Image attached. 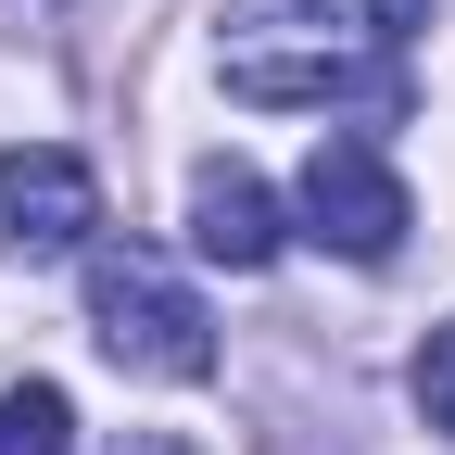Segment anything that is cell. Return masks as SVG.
I'll list each match as a JSON object with an SVG mask.
<instances>
[{
	"label": "cell",
	"instance_id": "cell-1",
	"mask_svg": "<svg viewBox=\"0 0 455 455\" xmlns=\"http://www.w3.org/2000/svg\"><path fill=\"white\" fill-rule=\"evenodd\" d=\"M215 26H228V38H215L228 101H266V114H329V101L405 114V76L341 51V13H329V0H228Z\"/></svg>",
	"mask_w": 455,
	"mask_h": 455
},
{
	"label": "cell",
	"instance_id": "cell-2",
	"mask_svg": "<svg viewBox=\"0 0 455 455\" xmlns=\"http://www.w3.org/2000/svg\"><path fill=\"white\" fill-rule=\"evenodd\" d=\"M89 316H101V355L140 367V379H215V316L190 304L178 266H152L140 241H101L89 253Z\"/></svg>",
	"mask_w": 455,
	"mask_h": 455
},
{
	"label": "cell",
	"instance_id": "cell-3",
	"mask_svg": "<svg viewBox=\"0 0 455 455\" xmlns=\"http://www.w3.org/2000/svg\"><path fill=\"white\" fill-rule=\"evenodd\" d=\"M405 228H418V203L379 164V140H316V164H304V241H329L341 266H392Z\"/></svg>",
	"mask_w": 455,
	"mask_h": 455
},
{
	"label": "cell",
	"instance_id": "cell-4",
	"mask_svg": "<svg viewBox=\"0 0 455 455\" xmlns=\"http://www.w3.org/2000/svg\"><path fill=\"white\" fill-rule=\"evenodd\" d=\"M0 228H13V253H76L101 228V178L51 140H13L0 152Z\"/></svg>",
	"mask_w": 455,
	"mask_h": 455
},
{
	"label": "cell",
	"instance_id": "cell-5",
	"mask_svg": "<svg viewBox=\"0 0 455 455\" xmlns=\"http://www.w3.org/2000/svg\"><path fill=\"white\" fill-rule=\"evenodd\" d=\"M190 241H203L228 278H253V266H278L291 228H278V203H266L253 164H203V178H190Z\"/></svg>",
	"mask_w": 455,
	"mask_h": 455
},
{
	"label": "cell",
	"instance_id": "cell-6",
	"mask_svg": "<svg viewBox=\"0 0 455 455\" xmlns=\"http://www.w3.org/2000/svg\"><path fill=\"white\" fill-rule=\"evenodd\" d=\"M64 443H76V405L51 379H13V392H0V455H64Z\"/></svg>",
	"mask_w": 455,
	"mask_h": 455
},
{
	"label": "cell",
	"instance_id": "cell-7",
	"mask_svg": "<svg viewBox=\"0 0 455 455\" xmlns=\"http://www.w3.org/2000/svg\"><path fill=\"white\" fill-rule=\"evenodd\" d=\"M418 418H430V430H455V329H430V341H418Z\"/></svg>",
	"mask_w": 455,
	"mask_h": 455
},
{
	"label": "cell",
	"instance_id": "cell-8",
	"mask_svg": "<svg viewBox=\"0 0 455 455\" xmlns=\"http://www.w3.org/2000/svg\"><path fill=\"white\" fill-rule=\"evenodd\" d=\"M418 13H430V0H367V38H379V51H405V38H418Z\"/></svg>",
	"mask_w": 455,
	"mask_h": 455
}]
</instances>
